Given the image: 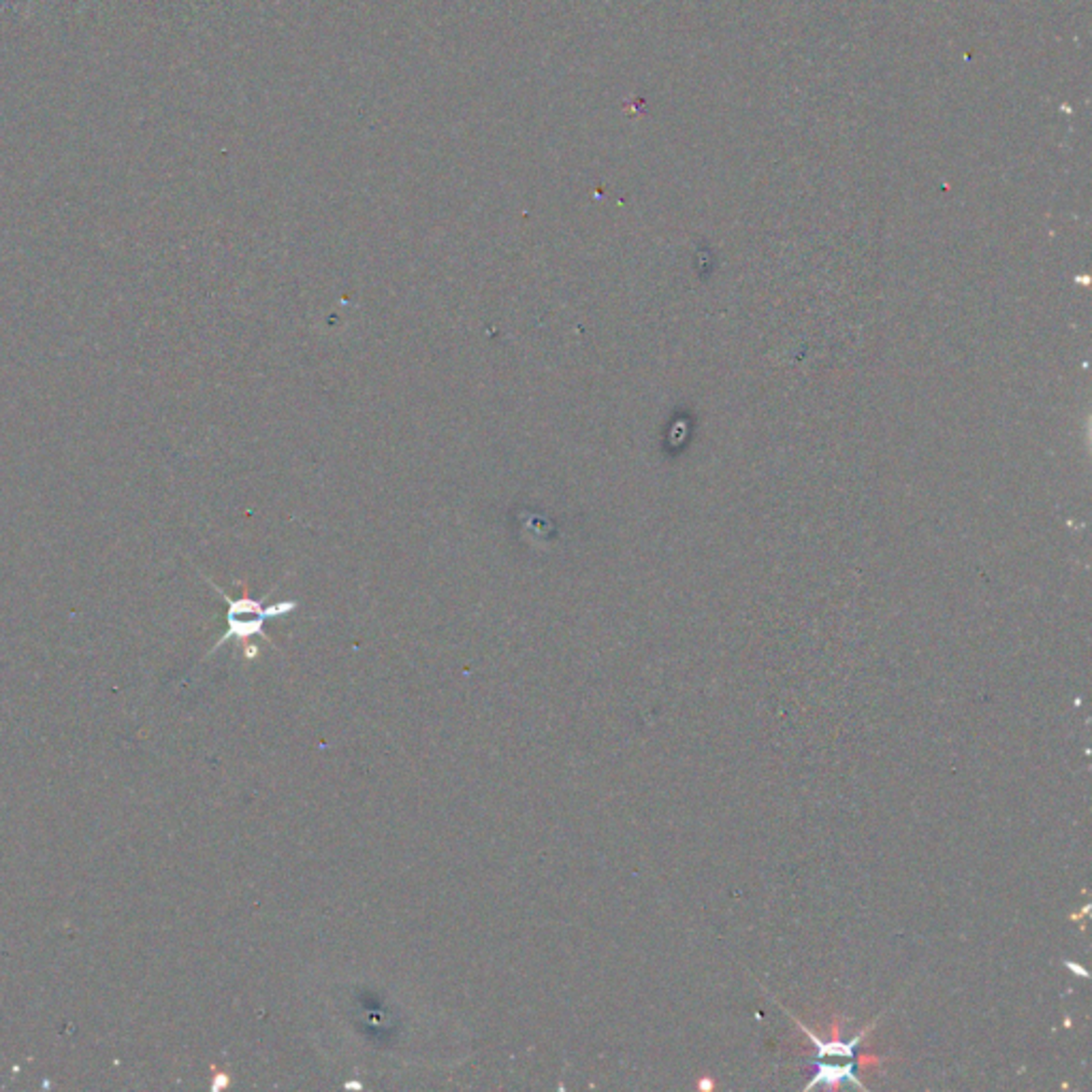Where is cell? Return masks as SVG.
Returning <instances> with one entry per match:
<instances>
[{
  "mask_svg": "<svg viewBox=\"0 0 1092 1092\" xmlns=\"http://www.w3.org/2000/svg\"><path fill=\"white\" fill-rule=\"evenodd\" d=\"M222 598L227 600V604H229V613H227L229 631L220 640H218L216 649L222 643H227L229 638L244 640V638H250L254 634H262V623H265V619H271V617H280V615L284 617L286 613H291V610L297 608L295 602H282V604L262 606L261 602H254L250 598L231 600L229 596H224V593H222Z\"/></svg>",
  "mask_w": 1092,
  "mask_h": 1092,
  "instance_id": "6da1fadb",
  "label": "cell"
}]
</instances>
